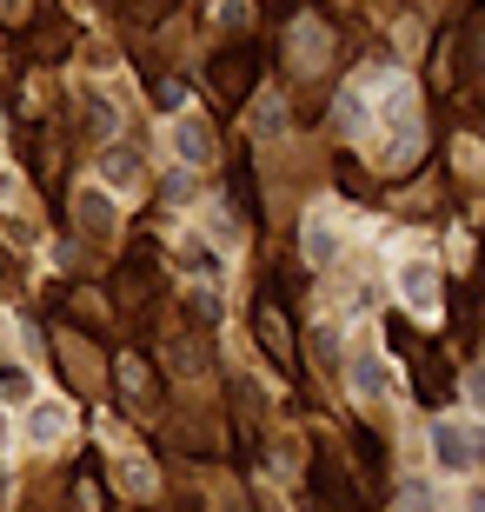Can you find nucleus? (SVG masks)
Wrapping results in <instances>:
<instances>
[{"label":"nucleus","instance_id":"obj_1","mask_svg":"<svg viewBox=\"0 0 485 512\" xmlns=\"http://www.w3.org/2000/svg\"><path fill=\"white\" fill-rule=\"evenodd\" d=\"M399 300H406L419 320H432V313H439V266L432 260H406L399 266Z\"/></svg>","mask_w":485,"mask_h":512},{"label":"nucleus","instance_id":"obj_2","mask_svg":"<svg viewBox=\"0 0 485 512\" xmlns=\"http://www.w3.org/2000/svg\"><path fill=\"white\" fill-rule=\"evenodd\" d=\"M432 459H439V473H466L472 466V439L452 426V419H439L432 426Z\"/></svg>","mask_w":485,"mask_h":512},{"label":"nucleus","instance_id":"obj_3","mask_svg":"<svg viewBox=\"0 0 485 512\" xmlns=\"http://www.w3.org/2000/svg\"><path fill=\"white\" fill-rule=\"evenodd\" d=\"M173 153H180V160H187V167H206V160H213V133H206V120H180V127H173Z\"/></svg>","mask_w":485,"mask_h":512},{"label":"nucleus","instance_id":"obj_4","mask_svg":"<svg viewBox=\"0 0 485 512\" xmlns=\"http://www.w3.org/2000/svg\"><path fill=\"white\" fill-rule=\"evenodd\" d=\"M339 253V233H333V220L326 213H306V260L313 266H326Z\"/></svg>","mask_w":485,"mask_h":512},{"label":"nucleus","instance_id":"obj_5","mask_svg":"<svg viewBox=\"0 0 485 512\" xmlns=\"http://www.w3.org/2000/svg\"><path fill=\"white\" fill-rule=\"evenodd\" d=\"M100 180H107V187H120V193H127L133 180H140V160H133L127 147H120V153H100Z\"/></svg>","mask_w":485,"mask_h":512},{"label":"nucleus","instance_id":"obj_6","mask_svg":"<svg viewBox=\"0 0 485 512\" xmlns=\"http://www.w3.org/2000/svg\"><path fill=\"white\" fill-rule=\"evenodd\" d=\"M60 433H67V406H34V413H27V439L47 446V439H60Z\"/></svg>","mask_w":485,"mask_h":512},{"label":"nucleus","instance_id":"obj_7","mask_svg":"<svg viewBox=\"0 0 485 512\" xmlns=\"http://www.w3.org/2000/svg\"><path fill=\"white\" fill-rule=\"evenodd\" d=\"M353 393H366V399L386 393V366H379V353H359L353 360Z\"/></svg>","mask_w":485,"mask_h":512},{"label":"nucleus","instance_id":"obj_8","mask_svg":"<svg viewBox=\"0 0 485 512\" xmlns=\"http://www.w3.org/2000/svg\"><path fill=\"white\" fill-rule=\"evenodd\" d=\"M280 127H286V100L260 94V100H253V133H280Z\"/></svg>","mask_w":485,"mask_h":512},{"label":"nucleus","instance_id":"obj_9","mask_svg":"<svg viewBox=\"0 0 485 512\" xmlns=\"http://www.w3.org/2000/svg\"><path fill=\"white\" fill-rule=\"evenodd\" d=\"M120 486H127L133 499H153V486H160V479H153L147 459H127V466H120Z\"/></svg>","mask_w":485,"mask_h":512},{"label":"nucleus","instance_id":"obj_10","mask_svg":"<svg viewBox=\"0 0 485 512\" xmlns=\"http://www.w3.org/2000/svg\"><path fill=\"white\" fill-rule=\"evenodd\" d=\"M220 20L226 27H246V0H220Z\"/></svg>","mask_w":485,"mask_h":512},{"label":"nucleus","instance_id":"obj_11","mask_svg":"<svg viewBox=\"0 0 485 512\" xmlns=\"http://www.w3.org/2000/svg\"><path fill=\"white\" fill-rule=\"evenodd\" d=\"M466 399H472V406H485V373H466Z\"/></svg>","mask_w":485,"mask_h":512},{"label":"nucleus","instance_id":"obj_12","mask_svg":"<svg viewBox=\"0 0 485 512\" xmlns=\"http://www.w3.org/2000/svg\"><path fill=\"white\" fill-rule=\"evenodd\" d=\"M0 499H7V466H0Z\"/></svg>","mask_w":485,"mask_h":512},{"label":"nucleus","instance_id":"obj_13","mask_svg":"<svg viewBox=\"0 0 485 512\" xmlns=\"http://www.w3.org/2000/svg\"><path fill=\"white\" fill-rule=\"evenodd\" d=\"M472 512H485V499H479V506H472Z\"/></svg>","mask_w":485,"mask_h":512}]
</instances>
